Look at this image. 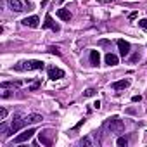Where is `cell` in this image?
<instances>
[{
  "label": "cell",
  "instance_id": "obj_1",
  "mask_svg": "<svg viewBox=\"0 0 147 147\" xmlns=\"http://www.w3.org/2000/svg\"><path fill=\"white\" fill-rule=\"evenodd\" d=\"M45 62L43 61H23L19 64H16L12 69L16 71H35V69H43Z\"/></svg>",
  "mask_w": 147,
  "mask_h": 147
},
{
  "label": "cell",
  "instance_id": "obj_2",
  "mask_svg": "<svg viewBox=\"0 0 147 147\" xmlns=\"http://www.w3.org/2000/svg\"><path fill=\"white\" fill-rule=\"evenodd\" d=\"M111 133H121L123 130H125V123H123V119H119V116H111L107 121H106V125H104Z\"/></svg>",
  "mask_w": 147,
  "mask_h": 147
},
{
  "label": "cell",
  "instance_id": "obj_3",
  "mask_svg": "<svg viewBox=\"0 0 147 147\" xmlns=\"http://www.w3.org/2000/svg\"><path fill=\"white\" fill-rule=\"evenodd\" d=\"M54 137H55V131L52 128H45V130H42L38 133V142L42 145H45V147H50L54 144Z\"/></svg>",
  "mask_w": 147,
  "mask_h": 147
},
{
  "label": "cell",
  "instance_id": "obj_4",
  "mask_svg": "<svg viewBox=\"0 0 147 147\" xmlns=\"http://www.w3.org/2000/svg\"><path fill=\"white\" fill-rule=\"evenodd\" d=\"M35 133H36V131H35V128H28V130H24L23 133H19V135L14 138V142H16V144H23V142L30 140V138H31Z\"/></svg>",
  "mask_w": 147,
  "mask_h": 147
},
{
  "label": "cell",
  "instance_id": "obj_5",
  "mask_svg": "<svg viewBox=\"0 0 147 147\" xmlns=\"http://www.w3.org/2000/svg\"><path fill=\"white\" fill-rule=\"evenodd\" d=\"M42 28H50V30H52V31H55V33H57V31H61V26L52 19V16H50V14H47V16H45V21H43Z\"/></svg>",
  "mask_w": 147,
  "mask_h": 147
},
{
  "label": "cell",
  "instance_id": "obj_6",
  "mask_svg": "<svg viewBox=\"0 0 147 147\" xmlns=\"http://www.w3.org/2000/svg\"><path fill=\"white\" fill-rule=\"evenodd\" d=\"M47 73H49V78H50V80H61V78H64V71H62L61 67L50 66V67L47 69Z\"/></svg>",
  "mask_w": 147,
  "mask_h": 147
},
{
  "label": "cell",
  "instance_id": "obj_7",
  "mask_svg": "<svg viewBox=\"0 0 147 147\" xmlns=\"http://www.w3.org/2000/svg\"><path fill=\"white\" fill-rule=\"evenodd\" d=\"M130 85H131V82H130L128 78H123V80H119V82H114V83L111 85V88H113V90H116V92H119V90L128 88Z\"/></svg>",
  "mask_w": 147,
  "mask_h": 147
},
{
  "label": "cell",
  "instance_id": "obj_8",
  "mask_svg": "<svg viewBox=\"0 0 147 147\" xmlns=\"http://www.w3.org/2000/svg\"><path fill=\"white\" fill-rule=\"evenodd\" d=\"M116 43H118V49H119V55H121V57H126V55L130 54V49H131L130 43L125 42V40H118Z\"/></svg>",
  "mask_w": 147,
  "mask_h": 147
},
{
  "label": "cell",
  "instance_id": "obj_9",
  "mask_svg": "<svg viewBox=\"0 0 147 147\" xmlns=\"http://www.w3.org/2000/svg\"><path fill=\"white\" fill-rule=\"evenodd\" d=\"M23 24L28 26V28H33V30H35V28L40 26V19H38L36 16H30V18H24V19H23Z\"/></svg>",
  "mask_w": 147,
  "mask_h": 147
},
{
  "label": "cell",
  "instance_id": "obj_10",
  "mask_svg": "<svg viewBox=\"0 0 147 147\" xmlns=\"http://www.w3.org/2000/svg\"><path fill=\"white\" fill-rule=\"evenodd\" d=\"M7 5H9V9H12L14 12H21V11H24V5H23L21 0H7Z\"/></svg>",
  "mask_w": 147,
  "mask_h": 147
},
{
  "label": "cell",
  "instance_id": "obj_11",
  "mask_svg": "<svg viewBox=\"0 0 147 147\" xmlns=\"http://www.w3.org/2000/svg\"><path fill=\"white\" fill-rule=\"evenodd\" d=\"M42 119H43V116H42V114H38V113H31V114H28V116L24 118L26 125H35V123H40Z\"/></svg>",
  "mask_w": 147,
  "mask_h": 147
},
{
  "label": "cell",
  "instance_id": "obj_12",
  "mask_svg": "<svg viewBox=\"0 0 147 147\" xmlns=\"http://www.w3.org/2000/svg\"><path fill=\"white\" fill-rule=\"evenodd\" d=\"M90 64L94 67H97L100 64V54H99V50H90Z\"/></svg>",
  "mask_w": 147,
  "mask_h": 147
},
{
  "label": "cell",
  "instance_id": "obj_13",
  "mask_svg": "<svg viewBox=\"0 0 147 147\" xmlns=\"http://www.w3.org/2000/svg\"><path fill=\"white\" fill-rule=\"evenodd\" d=\"M104 61H106V64L107 66H116L118 62H119V59H118V55L116 54H106V57H104Z\"/></svg>",
  "mask_w": 147,
  "mask_h": 147
},
{
  "label": "cell",
  "instance_id": "obj_14",
  "mask_svg": "<svg viewBox=\"0 0 147 147\" xmlns=\"http://www.w3.org/2000/svg\"><path fill=\"white\" fill-rule=\"evenodd\" d=\"M57 18L62 21H69L71 19V12L67 9H57Z\"/></svg>",
  "mask_w": 147,
  "mask_h": 147
},
{
  "label": "cell",
  "instance_id": "obj_15",
  "mask_svg": "<svg viewBox=\"0 0 147 147\" xmlns=\"http://www.w3.org/2000/svg\"><path fill=\"white\" fill-rule=\"evenodd\" d=\"M23 85V82L14 80V82H2V88H19Z\"/></svg>",
  "mask_w": 147,
  "mask_h": 147
},
{
  "label": "cell",
  "instance_id": "obj_16",
  "mask_svg": "<svg viewBox=\"0 0 147 147\" xmlns=\"http://www.w3.org/2000/svg\"><path fill=\"white\" fill-rule=\"evenodd\" d=\"M116 145H119V147H126V145H128V137H119V138L116 140Z\"/></svg>",
  "mask_w": 147,
  "mask_h": 147
},
{
  "label": "cell",
  "instance_id": "obj_17",
  "mask_svg": "<svg viewBox=\"0 0 147 147\" xmlns=\"http://www.w3.org/2000/svg\"><path fill=\"white\" fill-rule=\"evenodd\" d=\"M80 145H87V147H90V145H94V142H92L90 137H83V138L80 140Z\"/></svg>",
  "mask_w": 147,
  "mask_h": 147
},
{
  "label": "cell",
  "instance_id": "obj_18",
  "mask_svg": "<svg viewBox=\"0 0 147 147\" xmlns=\"http://www.w3.org/2000/svg\"><path fill=\"white\" fill-rule=\"evenodd\" d=\"M95 95V88H87L83 92V97H94Z\"/></svg>",
  "mask_w": 147,
  "mask_h": 147
},
{
  "label": "cell",
  "instance_id": "obj_19",
  "mask_svg": "<svg viewBox=\"0 0 147 147\" xmlns=\"http://www.w3.org/2000/svg\"><path fill=\"white\" fill-rule=\"evenodd\" d=\"M49 52H50V54H55V55H61L59 47H54V45H50V47H49Z\"/></svg>",
  "mask_w": 147,
  "mask_h": 147
},
{
  "label": "cell",
  "instance_id": "obj_20",
  "mask_svg": "<svg viewBox=\"0 0 147 147\" xmlns=\"http://www.w3.org/2000/svg\"><path fill=\"white\" fill-rule=\"evenodd\" d=\"M5 118H7V109L2 107V109H0V121H4Z\"/></svg>",
  "mask_w": 147,
  "mask_h": 147
},
{
  "label": "cell",
  "instance_id": "obj_21",
  "mask_svg": "<svg viewBox=\"0 0 147 147\" xmlns=\"http://www.w3.org/2000/svg\"><path fill=\"white\" fill-rule=\"evenodd\" d=\"M137 61H140V54L138 52L131 54V57H130V62H137Z\"/></svg>",
  "mask_w": 147,
  "mask_h": 147
},
{
  "label": "cell",
  "instance_id": "obj_22",
  "mask_svg": "<svg viewBox=\"0 0 147 147\" xmlns=\"http://www.w3.org/2000/svg\"><path fill=\"white\" fill-rule=\"evenodd\" d=\"M138 26H140L144 31H147V19H140V21H138Z\"/></svg>",
  "mask_w": 147,
  "mask_h": 147
},
{
  "label": "cell",
  "instance_id": "obj_23",
  "mask_svg": "<svg viewBox=\"0 0 147 147\" xmlns=\"http://www.w3.org/2000/svg\"><path fill=\"white\" fill-rule=\"evenodd\" d=\"M40 85H42V82H40V80H36V82L30 87V90H36V88H40Z\"/></svg>",
  "mask_w": 147,
  "mask_h": 147
},
{
  "label": "cell",
  "instance_id": "obj_24",
  "mask_svg": "<svg viewBox=\"0 0 147 147\" xmlns=\"http://www.w3.org/2000/svg\"><path fill=\"white\" fill-rule=\"evenodd\" d=\"M135 18H137V11H133V12H130V14H128V19H130V21H133Z\"/></svg>",
  "mask_w": 147,
  "mask_h": 147
},
{
  "label": "cell",
  "instance_id": "obj_25",
  "mask_svg": "<svg viewBox=\"0 0 147 147\" xmlns=\"http://www.w3.org/2000/svg\"><path fill=\"white\" fill-rule=\"evenodd\" d=\"M142 100V95H133L131 97V102H140Z\"/></svg>",
  "mask_w": 147,
  "mask_h": 147
},
{
  "label": "cell",
  "instance_id": "obj_26",
  "mask_svg": "<svg viewBox=\"0 0 147 147\" xmlns=\"http://www.w3.org/2000/svg\"><path fill=\"white\" fill-rule=\"evenodd\" d=\"M92 106H94V107H95V109H99V107H100V102H99V100H95V102H94V104H92Z\"/></svg>",
  "mask_w": 147,
  "mask_h": 147
},
{
  "label": "cell",
  "instance_id": "obj_27",
  "mask_svg": "<svg viewBox=\"0 0 147 147\" xmlns=\"http://www.w3.org/2000/svg\"><path fill=\"white\" fill-rule=\"evenodd\" d=\"M61 2H66V0H61Z\"/></svg>",
  "mask_w": 147,
  "mask_h": 147
}]
</instances>
